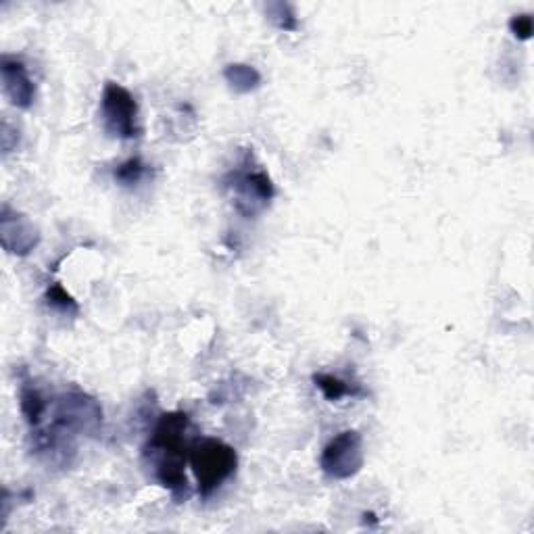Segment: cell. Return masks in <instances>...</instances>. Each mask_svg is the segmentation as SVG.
Listing matches in <instances>:
<instances>
[{"label":"cell","instance_id":"5bb4252c","mask_svg":"<svg viewBox=\"0 0 534 534\" xmlns=\"http://www.w3.org/2000/svg\"><path fill=\"white\" fill-rule=\"evenodd\" d=\"M265 11H267V17H270L280 30L295 32L299 28L297 13L288 3H272V5H267Z\"/></svg>","mask_w":534,"mask_h":534},{"label":"cell","instance_id":"277c9868","mask_svg":"<svg viewBox=\"0 0 534 534\" xmlns=\"http://www.w3.org/2000/svg\"><path fill=\"white\" fill-rule=\"evenodd\" d=\"M224 186L232 192L234 207L245 217H255L274 199V184L265 169L255 165L251 151L245 153L240 165L224 178Z\"/></svg>","mask_w":534,"mask_h":534},{"label":"cell","instance_id":"5b68a950","mask_svg":"<svg viewBox=\"0 0 534 534\" xmlns=\"http://www.w3.org/2000/svg\"><path fill=\"white\" fill-rule=\"evenodd\" d=\"M101 117L107 134L113 138H138L140 126H138V105L128 88L121 84L109 82L103 90L101 99Z\"/></svg>","mask_w":534,"mask_h":534},{"label":"cell","instance_id":"7c38bea8","mask_svg":"<svg viewBox=\"0 0 534 534\" xmlns=\"http://www.w3.org/2000/svg\"><path fill=\"white\" fill-rule=\"evenodd\" d=\"M147 172H149V167L142 163V159L132 157V159H128V161L115 167L113 178L121 186H136L144 176H147Z\"/></svg>","mask_w":534,"mask_h":534},{"label":"cell","instance_id":"9a60e30c","mask_svg":"<svg viewBox=\"0 0 534 534\" xmlns=\"http://www.w3.org/2000/svg\"><path fill=\"white\" fill-rule=\"evenodd\" d=\"M509 30H512V34H514L518 40H530L532 34H534L532 17H530L528 13L512 17V21H509Z\"/></svg>","mask_w":534,"mask_h":534},{"label":"cell","instance_id":"8992f818","mask_svg":"<svg viewBox=\"0 0 534 534\" xmlns=\"http://www.w3.org/2000/svg\"><path fill=\"white\" fill-rule=\"evenodd\" d=\"M363 461L366 453H363L361 434L357 430H345L324 447L320 468L334 480H349L363 468Z\"/></svg>","mask_w":534,"mask_h":534},{"label":"cell","instance_id":"4fadbf2b","mask_svg":"<svg viewBox=\"0 0 534 534\" xmlns=\"http://www.w3.org/2000/svg\"><path fill=\"white\" fill-rule=\"evenodd\" d=\"M46 303H48V307H53V309L67 313V315H78V311H80L74 297L67 295V290L59 282H55L53 286H48Z\"/></svg>","mask_w":534,"mask_h":534},{"label":"cell","instance_id":"ba28073f","mask_svg":"<svg viewBox=\"0 0 534 534\" xmlns=\"http://www.w3.org/2000/svg\"><path fill=\"white\" fill-rule=\"evenodd\" d=\"M0 71H3V84L11 103L19 109H30L36 96V86L28 76L26 65L17 59L3 57V67H0Z\"/></svg>","mask_w":534,"mask_h":534},{"label":"cell","instance_id":"30bf717a","mask_svg":"<svg viewBox=\"0 0 534 534\" xmlns=\"http://www.w3.org/2000/svg\"><path fill=\"white\" fill-rule=\"evenodd\" d=\"M224 78L230 84V88L234 92L240 94H247L259 88L261 84V74L253 67V65H245V63H232L224 69Z\"/></svg>","mask_w":534,"mask_h":534},{"label":"cell","instance_id":"3957f363","mask_svg":"<svg viewBox=\"0 0 534 534\" xmlns=\"http://www.w3.org/2000/svg\"><path fill=\"white\" fill-rule=\"evenodd\" d=\"M188 461L203 497H209L220 489L238 468L236 451L220 439H194Z\"/></svg>","mask_w":534,"mask_h":534},{"label":"cell","instance_id":"52a82bcc","mask_svg":"<svg viewBox=\"0 0 534 534\" xmlns=\"http://www.w3.org/2000/svg\"><path fill=\"white\" fill-rule=\"evenodd\" d=\"M0 238H3V247L19 257L32 253L40 242L36 226L26 215L11 211L9 205L3 207V215H0Z\"/></svg>","mask_w":534,"mask_h":534},{"label":"cell","instance_id":"9c48e42d","mask_svg":"<svg viewBox=\"0 0 534 534\" xmlns=\"http://www.w3.org/2000/svg\"><path fill=\"white\" fill-rule=\"evenodd\" d=\"M19 405H21V414L26 418L30 428H38L42 424V418L46 416L48 405L44 397L40 395L38 388L32 382H23L19 388Z\"/></svg>","mask_w":534,"mask_h":534},{"label":"cell","instance_id":"8fae6325","mask_svg":"<svg viewBox=\"0 0 534 534\" xmlns=\"http://www.w3.org/2000/svg\"><path fill=\"white\" fill-rule=\"evenodd\" d=\"M313 382L324 393V397L328 401H332V403L334 401H341L343 397H349V395H361L359 388L355 391V388L351 384H347L345 380L336 378L332 374H315L313 376Z\"/></svg>","mask_w":534,"mask_h":534},{"label":"cell","instance_id":"6da1fadb","mask_svg":"<svg viewBox=\"0 0 534 534\" xmlns=\"http://www.w3.org/2000/svg\"><path fill=\"white\" fill-rule=\"evenodd\" d=\"M194 439L197 436H194L190 416L184 411H169L159 418L147 447H144V457L151 464L155 478L176 499H186L190 495L184 466Z\"/></svg>","mask_w":534,"mask_h":534},{"label":"cell","instance_id":"7a4b0ae2","mask_svg":"<svg viewBox=\"0 0 534 534\" xmlns=\"http://www.w3.org/2000/svg\"><path fill=\"white\" fill-rule=\"evenodd\" d=\"M103 424V409L96 399L82 391H71L57 399L53 424L46 432L38 434V447L51 451L59 445V436L94 434Z\"/></svg>","mask_w":534,"mask_h":534}]
</instances>
